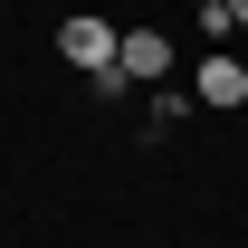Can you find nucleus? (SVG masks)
Segmentation results:
<instances>
[{"instance_id":"nucleus-1","label":"nucleus","mask_w":248,"mask_h":248,"mask_svg":"<svg viewBox=\"0 0 248 248\" xmlns=\"http://www.w3.org/2000/svg\"><path fill=\"white\" fill-rule=\"evenodd\" d=\"M58 48H67V67H77V77H105V67H115V48H124V29H105L95 10H67Z\"/></svg>"},{"instance_id":"nucleus-2","label":"nucleus","mask_w":248,"mask_h":248,"mask_svg":"<svg viewBox=\"0 0 248 248\" xmlns=\"http://www.w3.org/2000/svg\"><path fill=\"white\" fill-rule=\"evenodd\" d=\"M191 95H201V105H219V115H248V67L229 58V48H210V58H201V77H191Z\"/></svg>"},{"instance_id":"nucleus-3","label":"nucleus","mask_w":248,"mask_h":248,"mask_svg":"<svg viewBox=\"0 0 248 248\" xmlns=\"http://www.w3.org/2000/svg\"><path fill=\"white\" fill-rule=\"evenodd\" d=\"M115 67L134 77V86H172V38H162V29H124Z\"/></svg>"},{"instance_id":"nucleus-4","label":"nucleus","mask_w":248,"mask_h":248,"mask_svg":"<svg viewBox=\"0 0 248 248\" xmlns=\"http://www.w3.org/2000/svg\"><path fill=\"white\" fill-rule=\"evenodd\" d=\"M182 115H191V86H153V124H143V134H172Z\"/></svg>"},{"instance_id":"nucleus-5","label":"nucleus","mask_w":248,"mask_h":248,"mask_svg":"<svg viewBox=\"0 0 248 248\" xmlns=\"http://www.w3.org/2000/svg\"><path fill=\"white\" fill-rule=\"evenodd\" d=\"M229 38H248V0H229Z\"/></svg>"},{"instance_id":"nucleus-6","label":"nucleus","mask_w":248,"mask_h":248,"mask_svg":"<svg viewBox=\"0 0 248 248\" xmlns=\"http://www.w3.org/2000/svg\"><path fill=\"white\" fill-rule=\"evenodd\" d=\"M191 10H229V0H191Z\"/></svg>"},{"instance_id":"nucleus-7","label":"nucleus","mask_w":248,"mask_h":248,"mask_svg":"<svg viewBox=\"0 0 248 248\" xmlns=\"http://www.w3.org/2000/svg\"><path fill=\"white\" fill-rule=\"evenodd\" d=\"M239 124H248V115H239Z\"/></svg>"}]
</instances>
